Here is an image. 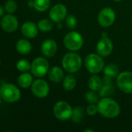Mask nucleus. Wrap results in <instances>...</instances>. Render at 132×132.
<instances>
[{
  "label": "nucleus",
  "instance_id": "nucleus-5",
  "mask_svg": "<svg viewBox=\"0 0 132 132\" xmlns=\"http://www.w3.org/2000/svg\"><path fill=\"white\" fill-rule=\"evenodd\" d=\"M98 53H90L85 60V66L87 70L93 73L96 74L104 69V60Z\"/></svg>",
  "mask_w": 132,
  "mask_h": 132
},
{
  "label": "nucleus",
  "instance_id": "nucleus-24",
  "mask_svg": "<svg viewBox=\"0 0 132 132\" xmlns=\"http://www.w3.org/2000/svg\"><path fill=\"white\" fill-rule=\"evenodd\" d=\"M37 26H38V29L42 32H49L53 28V22L51 20L43 19L38 22Z\"/></svg>",
  "mask_w": 132,
  "mask_h": 132
},
{
  "label": "nucleus",
  "instance_id": "nucleus-33",
  "mask_svg": "<svg viewBox=\"0 0 132 132\" xmlns=\"http://www.w3.org/2000/svg\"><path fill=\"white\" fill-rule=\"evenodd\" d=\"M114 2H121V1H123V0H113Z\"/></svg>",
  "mask_w": 132,
  "mask_h": 132
},
{
  "label": "nucleus",
  "instance_id": "nucleus-23",
  "mask_svg": "<svg viewBox=\"0 0 132 132\" xmlns=\"http://www.w3.org/2000/svg\"><path fill=\"white\" fill-rule=\"evenodd\" d=\"M51 6V0H33V7L37 11L44 12Z\"/></svg>",
  "mask_w": 132,
  "mask_h": 132
},
{
  "label": "nucleus",
  "instance_id": "nucleus-11",
  "mask_svg": "<svg viewBox=\"0 0 132 132\" xmlns=\"http://www.w3.org/2000/svg\"><path fill=\"white\" fill-rule=\"evenodd\" d=\"M67 12L68 10L65 5L63 4H57L51 9L49 12V17L53 22L59 23L65 19Z\"/></svg>",
  "mask_w": 132,
  "mask_h": 132
},
{
  "label": "nucleus",
  "instance_id": "nucleus-12",
  "mask_svg": "<svg viewBox=\"0 0 132 132\" xmlns=\"http://www.w3.org/2000/svg\"><path fill=\"white\" fill-rule=\"evenodd\" d=\"M114 44L113 42L107 36H103L101 39L98 42L96 45V52L99 55L103 57L107 56L113 52Z\"/></svg>",
  "mask_w": 132,
  "mask_h": 132
},
{
  "label": "nucleus",
  "instance_id": "nucleus-10",
  "mask_svg": "<svg viewBox=\"0 0 132 132\" xmlns=\"http://www.w3.org/2000/svg\"><path fill=\"white\" fill-rule=\"evenodd\" d=\"M31 91L35 97L38 98H44L49 94V85L44 80L37 79L33 82L31 85Z\"/></svg>",
  "mask_w": 132,
  "mask_h": 132
},
{
  "label": "nucleus",
  "instance_id": "nucleus-19",
  "mask_svg": "<svg viewBox=\"0 0 132 132\" xmlns=\"http://www.w3.org/2000/svg\"><path fill=\"white\" fill-rule=\"evenodd\" d=\"M88 87L90 90L94 91H99L103 87V79L98 75L92 76L88 81Z\"/></svg>",
  "mask_w": 132,
  "mask_h": 132
},
{
  "label": "nucleus",
  "instance_id": "nucleus-4",
  "mask_svg": "<svg viewBox=\"0 0 132 132\" xmlns=\"http://www.w3.org/2000/svg\"><path fill=\"white\" fill-rule=\"evenodd\" d=\"M63 42L67 50L72 52H75L79 50L82 47L84 39L82 36L79 32L72 31L65 35Z\"/></svg>",
  "mask_w": 132,
  "mask_h": 132
},
{
  "label": "nucleus",
  "instance_id": "nucleus-34",
  "mask_svg": "<svg viewBox=\"0 0 132 132\" xmlns=\"http://www.w3.org/2000/svg\"><path fill=\"white\" fill-rule=\"evenodd\" d=\"M1 100H2V97H1V96H0V105H1Z\"/></svg>",
  "mask_w": 132,
  "mask_h": 132
},
{
  "label": "nucleus",
  "instance_id": "nucleus-30",
  "mask_svg": "<svg viewBox=\"0 0 132 132\" xmlns=\"http://www.w3.org/2000/svg\"><path fill=\"white\" fill-rule=\"evenodd\" d=\"M86 113L89 116L96 115L97 113H99L97 105H96V104H90L86 108Z\"/></svg>",
  "mask_w": 132,
  "mask_h": 132
},
{
  "label": "nucleus",
  "instance_id": "nucleus-26",
  "mask_svg": "<svg viewBox=\"0 0 132 132\" xmlns=\"http://www.w3.org/2000/svg\"><path fill=\"white\" fill-rule=\"evenodd\" d=\"M16 68L19 71L24 73L30 70L31 63L26 60H20L16 63Z\"/></svg>",
  "mask_w": 132,
  "mask_h": 132
},
{
  "label": "nucleus",
  "instance_id": "nucleus-13",
  "mask_svg": "<svg viewBox=\"0 0 132 132\" xmlns=\"http://www.w3.org/2000/svg\"><path fill=\"white\" fill-rule=\"evenodd\" d=\"M0 24L2 29L4 31L7 32H13L17 30L19 22L16 17H15L12 15H10L9 13L8 15H5L2 18Z\"/></svg>",
  "mask_w": 132,
  "mask_h": 132
},
{
  "label": "nucleus",
  "instance_id": "nucleus-20",
  "mask_svg": "<svg viewBox=\"0 0 132 132\" xmlns=\"http://www.w3.org/2000/svg\"><path fill=\"white\" fill-rule=\"evenodd\" d=\"M104 75L111 78L117 77L119 74V67L115 63H110L104 67L103 69Z\"/></svg>",
  "mask_w": 132,
  "mask_h": 132
},
{
  "label": "nucleus",
  "instance_id": "nucleus-27",
  "mask_svg": "<svg viewBox=\"0 0 132 132\" xmlns=\"http://www.w3.org/2000/svg\"><path fill=\"white\" fill-rule=\"evenodd\" d=\"M96 91L94 90H90L89 92H87L85 95V98L86 100V101L89 104H96L98 103L99 100V95L96 93Z\"/></svg>",
  "mask_w": 132,
  "mask_h": 132
},
{
  "label": "nucleus",
  "instance_id": "nucleus-21",
  "mask_svg": "<svg viewBox=\"0 0 132 132\" xmlns=\"http://www.w3.org/2000/svg\"><path fill=\"white\" fill-rule=\"evenodd\" d=\"M63 87L65 90L70 91L76 87V79L72 75H68L63 79Z\"/></svg>",
  "mask_w": 132,
  "mask_h": 132
},
{
  "label": "nucleus",
  "instance_id": "nucleus-6",
  "mask_svg": "<svg viewBox=\"0 0 132 132\" xmlns=\"http://www.w3.org/2000/svg\"><path fill=\"white\" fill-rule=\"evenodd\" d=\"M73 109L71 105L64 101L57 102L53 108V113L54 117L59 121H68L72 118Z\"/></svg>",
  "mask_w": 132,
  "mask_h": 132
},
{
  "label": "nucleus",
  "instance_id": "nucleus-14",
  "mask_svg": "<svg viewBox=\"0 0 132 132\" xmlns=\"http://www.w3.org/2000/svg\"><path fill=\"white\" fill-rule=\"evenodd\" d=\"M40 50L42 54L45 57L51 58L56 54L58 51V45L54 40L51 39H47L43 42Z\"/></svg>",
  "mask_w": 132,
  "mask_h": 132
},
{
  "label": "nucleus",
  "instance_id": "nucleus-31",
  "mask_svg": "<svg viewBox=\"0 0 132 132\" xmlns=\"http://www.w3.org/2000/svg\"><path fill=\"white\" fill-rule=\"evenodd\" d=\"M4 9L5 8H3L2 6L0 5V17H2V15H3V13H4Z\"/></svg>",
  "mask_w": 132,
  "mask_h": 132
},
{
  "label": "nucleus",
  "instance_id": "nucleus-16",
  "mask_svg": "<svg viewBox=\"0 0 132 132\" xmlns=\"http://www.w3.org/2000/svg\"><path fill=\"white\" fill-rule=\"evenodd\" d=\"M48 78L53 83H60L63 80L64 71L59 67H53L48 70Z\"/></svg>",
  "mask_w": 132,
  "mask_h": 132
},
{
  "label": "nucleus",
  "instance_id": "nucleus-25",
  "mask_svg": "<svg viewBox=\"0 0 132 132\" xmlns=\"http://www.w3.org/2000/svg\"><path fill=\"white\" fill-rule=\"evenodd\" d=\"M99 91L100 97H109L114 92V87L112 85V84H103V87Z\"/></svg>",
  "mask_w": 132,
  "mask_h": 132
},
{
  "label": "nucleus",
  "instance_id": "nucleus-28",
  "mask_svg": "<svg viewBox=\"0 0 132 132\" xmlns=\"http://www.w3.org/2000/svg\"><path fill=\"white\" fill-rule=\"evenodd\" d=\"M65 25L70 29H74L77 26V19L73 15H67L65 17Z\"/></svg>",
  "mask_w": 132,
  "mask_h": 132
},
{
  "label": "nucleus",
  "instance_id": "nucleus-17",
  "mask_svg": "<svg viewBox=\"0 0 132 132\" xmlns=\"http://www.w3.org/2000/svg\"><path fill=\"white\" fill-rule=\"evenodd\" d=\"M16 49L19 53H20L22 55H26L31 52L32 46H31V43L27 39H20L16 43Z\"/></svg>",
  "mask_w": 132,
  "mask_h": 132
},
{
  "label": "nucleus",
  "instance_id": "nucleus-29",
  "mask_svg": "<svg viewBox=\"0 0 132 132\" xmlns=\"http://www.w3.org/2000/svg\"><path fill=\"white\" fill-rule=\"evenodd\" d=\"M5 9L8 13H13L14 12H16V9H17V5L15 1L13 0H8L5 4Z\"/></svg>",
  "mask_w": 132,
  "mask_h": 132
},
{
  "label": "nucleus",
  "instance_id": "nucleus-3",
  "mask_svg": "<svg viewBox=\"0 0 132 132\" xmlns=\"http://www.w3.org/2000/svg\"><path fill=\"white\" fill-rule=\"evenodd\" d=\"M0 96L7 103H16L21 97V92L12 84H4L0 87Z\"/></svg>",
  "mask_w": 132,
  "mask_h": 132
},
{
  "label": "nucleus",
  "instance_id": "nucleus-9",
  "mask_svg": "<svg viewBox=\"0 0 132 132\" xmlns=\"http://www.w3.org/2000/svg\"><path fill=\"white\" fill-rule=\"evenodd\" d=\"M115 19V12L110 7H106L101 9L97 17L98 23L104 28L110 27V26H112Z\"/></svg>",
  "mask_w": 132,
  "mask_h": 132
},
{
  "label": "nucleus",
  "instance_id": "nucleus-8",
  "mask_svg": "<svg viewBox=\"0 0 132 132\" xmlns=\"http://www.w3.org/2000/svg\"><path fill=\"white\" fill-rule=\"evenodd\" d=\"M117 85L118 88L126 94L132 93V73L124 71L120 73L117 77Z\"/></svg>",
  "mask_w": 132,
  "mask_h": 132
},
{
  "label": "nucleus",
  "instance_id": "nucleus-18",
  "mask_svg": "<svg viewBox=\"0 0 132 132\" xmlns=\"http://www.w3.org/2000/svg\"><path fill=\"white\" fill-rule=\"evenodd\" d=\"M33 77L30 73L24 72L20 74L17 79V83L21 88L26 89L30 87L33 84Z\"/></svg>",
  "mask_w": 132,
  "mask_h": 132
},
{
  "label": "nucleus",
  "instance_id": "nucleus-7",
  "mask_svg": "<svg viewBox=\"0 0 132 132\" xmlns=\"http://www.w3.org/2000/svg\"><path fill=\"white\" fill-rule=\"evenodd\" d=\"M49 70V63L46 58L37 57L31 63L30 71L32 74L38 78L44 77Z\"/></svg>",
  "mask_w": 132,
  "mask_h": 132
},
{
  "label": "nucleus",
  "instance_id": "nucleus-35",
  "mask_svg": "<svg viewBox=\"0 0 132 132\" xmlns=\"http://www.w3.org/2000/svg\"><path fill=\"white\" fill-rule=\"evenodd\" d=\"M0 64H1V60H0Z\"/></svg>",
  "mask_w": 132,
  "mask_h": 132
},
{
  "label": "nucleus",
  "instance_id": "nucleus-15",
  "mask_svg": "<svg viewBox=\"0 0 132 132\" xmlns=\"http://www.w3.org/2000/svg\"><path fill=\"white\" fill-rule=\"evenodd\" d=\"M38 26L32 22H26L21 26L22 34L28 39L35 38L38 34Z\"/></svg>",
  "mask_w": 132,
  "mask_h": 132
},
{
  "label": "nucleus",
  "instance_id": "nucleus-32",
  "mask_svg": "<svg viewBox=\"0 0 132 132\" xmlns=\"http://www.w3.org/2000/svg\"><path fill=\"white\" fill-rule=\"evenodd\" d=\"M28 5L33 6V1H30V2H28Z\"/></svg>",
  "mask_w": 132,
  "mask_h": 132
},
{
  "label": "nucleus",
  "instance_id": "nucleus-2",
  "mask_svg": "<svg viewBox=\"0 0 132 132\" xmlns=\"http://www.w3.org/2000/svg\"><path fill=\"white\" fill-rule=\"evenodd\" d=\"M61 65L66 72L70 73H76L82 67V58L76 53H68L63 56Z\"/></svg>",
  "mask_w": 132,
  "mask_h": 132
},
{
  "label": "nucleus",
  "instance_id": "nucleus-22",
  "mask_svg": "<svg viewBox=\"0 0 132 132\" xmlns=\"http://www.w3.org/2000/svg\"><path fill=\"white\" fill-rule=\"evenodd\" d=\"M85 115V111L82 107H76L73 109L72 120L74 123H80Z\"/></svg>",
  "mask_w": 132,
  "mask_h": 132
},
{
  "label": "nucleus",
  "instance_id": "nucleus-1",
  "mask_svg": "<svg viewBox=\"0 0 132 132\" xmlns=\"http://www.w3.org/2000/svg\"><path fill=\"white\" fill-rule=\"evenodd\" d=\"M99 113L104 118H114L121 113L120 105L114 99L105 97L100 100L97 103Z\"/></svg>",
  "mask_w": 132,
  "mask_h": 132
}]
</instances>
